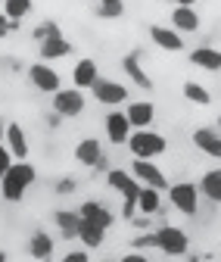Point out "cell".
<instances>
[{
  "label": "cell",
  "instance_id": "obj_1",
  "mask_svg": "<svg viewBox=\"0 0 221 262\" xmlns=\"http://www.w3.org/2000/svg\"><path fill=\"white\" fill-rule=\"evenodd\" d=\"M38 181V169L31 166V162H13V166L7 169V175L0 178V196H4L7 203H22L28 187Z\"/></svg>",
  "mask_w": 221,
  "mask_h": 262
},
{
  "label": "cell",
  "instance_id": "obj_2",
  "mask_svg": "<svg viewBox=\"0 0 221 262\" xmlns=\"http://www.w3.org/2000/svg\"><path fill=\"white\" fill-rule=\"evenodd\" d=\"M128 150H131L134 159H156L168 150V141H165V135H159V131H153V128H140V131H131Z\"/></svg>",
  "mask_w": 221,
  "mask_h": 262
},
{
  "label": "cell",
  "instance_id": "obj_3",
  "mask_svg": "<svg viewBox=\"0 0 221 262\" xmlns=\"http://www.w3.org/2000/svg\"><path fill=\"white\" fill-rule=\"evenodd\" d=\"M168 200L181 215H197L200 209V187L193 181H178L168 187Z\"/></svg>",
  "mask_w": 221,
  "mask_h": 262
},
{
  "label": "cell",
  "instance_id": "obj_4",
  "mask_svg": "<svg viewBox=\"0 0 221 262\" xmlns=\"http://www.w3.org/2000/svg\"><path fill=\"white\" fill-rule=\"evenodd\" d=\"M84 106H87V100L78 88H59L53 94V113L59 119H78L84 113Z\"/></svg>",
  "mask_w": 221,
  "mask_h": 262
},
{
  "label": "cell",
  "instance_id": "obj_5",
  "mask_svg": "<svg viewBox=\"0 0 221 262\" xmlns=\"http://www.w3.org/2000/svg\"><path fill=\"white\" fill-rule=\"evenodd\" d=\"M128 91H131V88H125L121 81H115V78H103V75L93 81V88H90L93 100L103 103V106H121V103H128Z\"/></svg>",
  "mask_w": 221,
  "mask_h": 262
},
{
  "label": "cell",
  "instance_id": "obj_6",
  "mask_svg": "<svg viewBox=\"0 0 221 262\" xmlns=\"http://www.w3.org/2000/svg\"><path fill=\"white\" fill-rule=\"evenodd\" d=\"M187 247H190V237H187L184 228L162 225L159 231H156V250H162L165 256H184Z\"/></svg>",
  "mask_w": 221,
  "mask_h": 262
},
{
  "label": "cell",
  "instance_id": "obj_7",
  "mask_svg": "<svg viewBox=\"0 0 221 262\" xmlns=\"http://www.w3.org/2000/svg\"><path fill=\"white\" fill-rule=\"evenodd\" d=\"M28 81H31V88L41 91V94H56L62 88V78H59V72L53 69L50 62H31L28 66Z\"/></svg>",
  "mask_w": 221,
  "mask_h": 262
},
{
  "label": "cell",
  "instance_id": "obj_8",
  "mask_svg": "<svg viewBox=\"0 0 221 262\" xmlns=\"http://www.w3.org/2000/svg\"><path fill=\"white\" fill-rule=\"evenodd\" d=\"M131 175L140 181V187H156V190L171 187V184H168V178L162 175V169L156 166L153 159H134V162H131Z\"/></svg>",
  "mask_w": 221,
  "mask_h": 262
},
{
  "label": "cell",
  "instance_id": "obj_9",
  "mask_svg": "<svg viewBox=\"0 0 221 262\" xmlns=\"http://www.w3.org/2000/svg\"><path fill=\"white\" fill-rule=\"evenodd\" d=\"M75 159L84 169H103L106 166V153L100 147V138H81L75 144Z\"/></svg>",
  "mask_w": 221,
  "mask_h": 262
},
{
  "label": "cell",
  "instance_id": "obj_10",
  "mask_svg": "<svg viewBox=\"0 0 221 262\" xmlns=\"http://www.w3.org/2000/svg\"><path fill=\"white\" fill-rule=\"evenodd\" d=\"M4 147L10 150V156L16 162H25L31 147H28V135H25V128L19 122H7V138H4Z\"/></svg>",
  "mask_w": 221,
  "mask_h": 262
},
{
  "label": "cell",
  "instance_id": "obj_11",
  "mask_svg": "<svg viewBox=\"0 0 221 262\" xmlns=\"http://www.w3.org/2000/svg\"><path fill=\"white\" fill-rule=\"evenodd\" d=\"M103 128H106V138H109V144H115V147L128 144L131 131H134L125 113H106V119H103Z\"/></svg>",
  "mask_w": 221,
  "mask_h": 262
},
{
  "label": "cell",
  "instance_id": "obj_12",
  "mask_svg": "<svg viewBox=\"0 0 221 262\" xmlns=\"http://www.w3.org/2000/svg\"><path fill=\"white\" fill-rule=\"evenodd\" d=\"M200 25H203V19H200L197 7H175L171 10V28L178 35H197Z\"/></svg>",
  "mask_w": 221,
  "mask_h": 262
},
{
  "label": "cell",
  "instance_id": "obj_13",
  "mask_svg": "<svg viewBox=\"0 0 221 262\" xmlns=\"http://www.w3.org/2000/svg\"><path fill=\"white\" fill-rule=\"evenodd\" d=\"M150 41L159 50H168V53H181L184 50V38L171 25H150Z\"/></svg>",
  "mask_w": 221,
  "mask_h": 262
},
{
  "label": "cell",
  "instance_id": "obj_14",
  "mask_svg": "<svg viewBox=\"0 0 221 262\" xmlns=\"http://www.w3.org/2000/svg\"><path fill=\"white\" fill-rule=\"evenodd\" d=\"M125 116H128V122H131V128H150L153 125V119H156V106H153V100H128L125 103Z\"/></svg>",
  "mask_w": 221,
  "mask_h": 262
},
{
  "label": "cell",
  "instance_id": "obj_15",
  "mask_svg": "<svg viewBox=\"0 0 221 262\" xmlns=\"http://www.w3.org/2000/svg\"><path fill=\"white\" fill-rule=\"evenodd\" d=\"M106 184L112 190H118L125 200H137V193H140V181L131 175V172H125V169H112L106 175Z\"/></svg>",
  "mask_w": 221,
  "mask_h": 262
},
{
  "label": "cell",
  "instance_id": "obj_16",
  "mask_svg": "<svg viewBox=\"0 0 221 262\" xmlns=\"http://www.w3.org/2000/svg\"><path fill=\"white\" fill-rule=\"evenodd\" d=\"M121 69H125V75H128V78H131L137 88H143V91H153V78L146 75L143 62H140V50L128 53V56H121Z\"/></svg>",
  "mask_w": 221,
  "mask_h": 262
},
{
  "label": "cell",
  "instance_id": "obj_17",
  "mask_svg": "<svg viewBox=\"0 0 221 262\" xmlns=\"http://www.w3.org/2000/svg\"><path fill=\"white\" fill-rule=\"evenodd\" d=\"M97 78H100V66H97V59L84 56V59H78V62L72 66V81H75L78 91L93 88V81H97Z\"/></svg>",
  "mask_w": 221,
  "mask_h": 262
},
{
  "label": "cell",
  "instance_id": "obj_18",
  "mask_svg": "<svg viewBox=\"0 0 221 262\" xmlns=\"http://www.w3.org/2000/svg\"><path fill=\"white\" fill-rule=\"evenodd\" d=\"M78 215L84 219V222H93V225H100V228H112V222H115V215L100 203V200H84L81 206H78Z\"/></svg>",
  "mask_w": 221,
  "mask_h": 262
},
{
  "label": "cell",
  "instance_id": "obj_19",
  "mask_svg": "<svg viewBox=\"0 0 221 262\" xmlns=\"http://www.w3.org/2000/svg\"><path fill=\"white\" fill-rule=\"evenodd\" d=\"M193 147L212 159H221V131L215 128H197L193 131Z\"/></svg>",
  "mask_w": 221,
  "mask_h": 262
},
{
  "label": "cell",
  "instance_id": "obj_20",
  "mask_svg": "<svg viewBox=\"0 0 221 262\" xmlns=\"http://www.w3.org/2000/svg\"><path fill=\"white\" fill-rule=\"evenodd\" d=\"M190 66H197V69H206V72H221V50L218 47H193L190 50Z\"/></svg>",
  "mask_w": 221,
  "mask_h": 262
},
{
  "label": "cell",
  "instance_id": "obj_21",
  "mask_svg": "<svg viewBox=\"0 0 221 262\" xmlns=\"http://www.w3.org/2000/svg\"><path fill=\"white\" fill-rule=\"evenodd\" d=\"M53 222H56V228H59V237H62V241H75V237H78V225H81L78 209H56V212H53Z\"/></svg>",
  "mask_w": 221,
  "mask_h": 262
},
{
  "label": "cell",
  "instance_id": "obj_22",
  "mask_svg": "<svg viewBox=\"0 0 221 262\" xmlns=\"http://www.w3.org/2000/svg\"><path fill=\"white\" fill-rule=\"evenodd\" d=\"M38 53H41V62H53V59H62V56H72V41L69 38H47L38 44Z\"/></svg>",
  "mask_w": 221,
  "mask_h": 262
},
{
  "label": "cell",
  "instance_id": "obj_23",
  "mask_svg": "<svg viewBox=\"0 0 221 262\" xmlns=\"http://www.w3.org/2000/svg\"><path fill=\"white\" fill-rule=\"evenodd\" d=\"M137 212L140 215H162V190L140 187V193H137Z\"/></svg>",
  "mask_w": 221,
  "mask_h": 262
},
{
  "label": "cell",
  "instance_id": "obj_24",
  "mask_svg": "<svg viewBox=\"0 0 221 262\" xmlns=\"http://www.w3.org/2000/svg\"><path fill=\"white\" fill-rule=\"evenodd\" d=\"M78 241L84 244V250H100L103 241H106V228H100V225L81 219V225H78Z\"/></svg>",
  "mask_w": 221,
  "mask_h": 262
},
{
  "label": "cell",
  "instance_id": "obj_25",
  "mask_svg": "<svg viewBox=\"0 0 221 262\" xmlns=\"http://www.w3.org/2000/svg\"><path fill=\"white\" fill-rule=\"evenodd\" d=\"M53 237L47 234V231H35L28 237V256L31 259H38V262H44V259H50L53 256Z\"/></svg>",
  "mask_w": 221,
  "mask_h": 262
},
{
  "label": "cell",
  "instance_id": "obj_26",
  "mask_svg": "<svg viewBox=\"0 0 221 262\" xmlns=\"http://www.w3.org/2000/svg\"><path fill=\"white\" fill-rule=\"evenodd\" d=\"M200 193L212 203H221V169H209L203 178H200Z\"/></svg>",
  "mask_w": 221,
  "mask_h": 262
},
{
  "label": "cell",
  "instance_id": "obj_27",
  "mask_svg": "<svg viewBox=\"0 0 221 262\" xmlns=\"http://www.w3.org/2000/svg\"><path fill=\"white\" fill-rule=\"evenodd\" d=\"M35 10V0H4V16L19 28V22Z\"/></svg>",
  "mask_w": 221,
  "mask_h": 262
},
{
  "label": "cell",
  "instance_id": "obj_28",
  "mask_svg": "<svg viewBox=\"0 0 221 262\" xmlns=\"http://www.w3.org/2000/svg\"><path fill=\"white\" fill-rule=\"evenodd\" d=\"M184 97H187L190 103H197V106H209V103H212L209 88L200 84V81H184Z\"/></svg>",
  "mask_w": 221,
  "mask_h": 262
},
{
  "label": "cell",
  "instance_id": "obj_29",
  "mask_svg": "<svg viewBox=\"0 0 221 262\" xmlns=\"http://www.w3.org/2000/svg\"><path fill=\"white\" fill-rule=\"evenodd\" d=\"M31 38H35V41L41 44V41H47V38H66V35H62V28H59L53 19H44L35 31H31Z\"/></svg>",
  "mask_w": 221,
  "mask_h": 262
},
{
  "label": "cell",
  "instance_id": "obj_30",
  "mask_svg": "<svg viewBox=\"0 0 221 262\" xmlns=\"http://www.w3.org/2000/svg\"><path fill=\"white\" fill-rule=\"evenodd\" d=\"M97 19H118L125 16V4H97Z\"/></svg>",
  "mask_w": 221,
  "mask_h": 262
},
{
  "label": "cell",
  "instance_id": "obj_31",
  "mask_svg": "<svg viewBox=\"0 0 221 262\" xmlns=\"http://www.w3.org/2000/svg\"><path fill=\"white\" fill-rule=\"evenodd\" d=\"M153 247H156V231H153V234L146 231V234H137V237H134V250H137V253H140V250H153Z\"/></svg>",
  "mask_w": 221,
  "mask_h": 262
},
{
  "label": "cell",
  "instance_id": "obj_32",
  "mask_svg": "<svg viewBox=\"0 0 221 262\" xmlns=\"http://www.w3.org/2000/svg\"><path fill=\"white\" fill-rule=\"evenodd\" d=\"M78 190V181L75 178H59V184H56V193L59 196H69V193H75Z\"/></svg>",
  "mask_w": 221,
  "mask_h": 262
},
{
  "label": "cell",
  "instance_id": "obj_33",
  "mask_svg": "<svg viewBox=\"0 0 221 262\" xmlns=\"http://www.w3.org/2000/svg\"><path fill=\"white\" fill-rule=\"evenodd\" d=\"M13 162H16V159L10 156V150H7L4 144H0V178H4V175H7V169L13 166Z\"/></svg>",
  "mask_w": 221,
  "mask_h": 262
},
{
  "label": "cell",
  "instance_id": "obj_34",
  "mask_svg": "<svg viewBox=\"0 0 221 262\" xmlns=\"http://www.w3.org/2000/svg\"><path fill=\"white\" fill-rule=\"evenodd\" d=\"M62 262H90V259H87V250H69L62 256Z\"/></svg>",
  "mask_w": 221,
  "mask_h": 262
},
{
  "label": "cell",
  "instance_id": "obj_35",
  "mask_svg": "<svg viewBox=\"0 0 221 262\" xmlns=\"http://www.w3.org/2000/svg\"><path fill=\"white\" fill-rule=\"evenodd\" d=\"M118 262H150V256H143V253H137V250H131V253H125Z\"/></svg>",
  "mask_w": 221,
  "mask_h": 262
},
{
  "label": "cell",
  "instance_id": "obj_36",
  "mask_svg": "<svg viewBox=\"0 0 221 262\" xmlns=\"http://www.w3.org/2000/svg\"><path fill=\"white\" fill-rule=\"evenodd\" d=\"M121 215H125V219H134V215H137V200H125Z\"/></svg>",
  "mask_w": 221,
  "mask_h": 262
},
{
  "label": "cell",
  "instance_id": "obj_37",
  "mask_svg": "<svg viewBox=\"0 0 221 262\" xmlns=\"http://www.w3.org/2000/svg\"><path fill=\"white\" fill-rule=\"evenodd\" d=\"M13 28H16V25H13V22H10V19L4 16V13H0V38H7V35H10Z\"/></svg>",
  "mask_w": 221,
  "mask_h": 262
},
{
  "label": "cell",
  "instance_id": "obj_38",
  "mask_svg": "<svg viewBox=\"0 0 221 262\" xmlns=\"http://www.w3.org/2000/svg\"><path fill=\"white\" fill-rule=\"evenodd\" d=\"M131 222H134V228H140V231H143V228H150V215H134Z\"/></svg>",
  "mask_w": 221,
  "mask_h": 262
},
{
  "label": "cell",
  "instance_id": "obj_39",
  "mask_svg": "<svg viewBox=\"0 0 221 262\" xmlns=\"http://www.w3.org/2000/svg\"><path fill=\"white\" fill-rule=\"evenodd\" d=\"M175 7H197V0H171Z\"/></svg>",
  "mask_w": 221,
  "mask_h": 262
},
{
  "label": "cell",
  "instance_id": "obj_40",
  "mask_svg": "<svg viewBox=\"0 0 221 262\" xmlns=\"http://www.w3.org/2000/svg\"><path fill=\"white\" fill-rule=\"evenodd\" d=\"M47 125H50V128H56V125H59V116H56V113H53V116H47Z\"/></svg>",
  "mask_w": 221,
  "mask_h": 262
},
{
  "label": "cell",
  "instance_id": "obj_41",
  "mask_svg": "<svg viewBox=\"0 0 221 262\" xmlns=\"http://www.w3.org/2000/svg\"><path fill=\"white\" fill-rule=\"evenodd\" d=\"M4 138H7V122L0 119V144H4Z\"/></svg>",
  "mask_w": 221,
  "mask_h": 262
},
{
  "label": "cell",
  "instance_id": "obj_42",
  "mask_svg": "<svg viewBox=\"0 0 221 262\" xmlns=\"http://www.w3.org/2000/svg\"><path fill=\"white\" fill-rule=\"evenodd\" d=\"M100 4H125V0H100Z\"/></svg>",
  "mask_w": 221,
  "mask_h": 262
},
{
  "label": "cell",
  "instance_id": "obj_43",
  "mask_svg": "<svg viewBox=\"0 0 221 262\" xmlns=\"http://www.w3.org/2000/svg\"><path fill=\"white\" fill-rule=\"evenodd\" d=\"M0 262H7V253H4V250H0Z\"/></svg>",
  "mask_w": 221,
  "mask_h": 262
},
{
  "label": "cell",
  "instance_id": "obj_44",
  "mask_svg": "<svg viewBox=\"0 0 221 262\" xmlns=\"http://www.w3.org/2000/svg\"><path fill=\"white\" fill-rule=\"evenodd\" d=\"M187 262H200V256H190V259H187Z\"/></svg>",
  "mask_w": 221,
  "mask_h": 262
}]
</instances>
